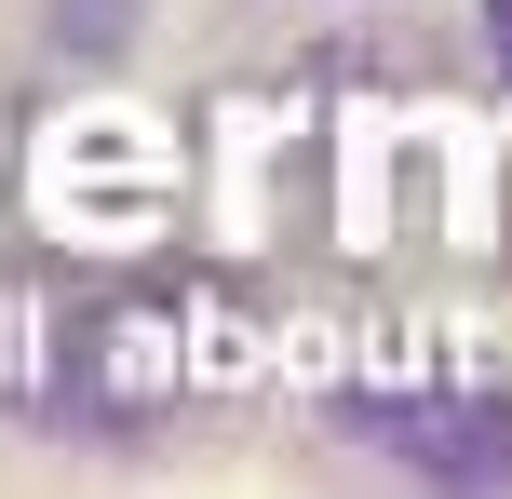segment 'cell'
I'll return each instance as SVG.
<instances>
[{
    "label": "cell",
    "mask_w": 512,
    "mask_h": 499,
    "mask_svg": "<svg viewBox=\"0 0 512 499\" xmlns=\"http://www.w3.org/2000/svg\"><path fill=\"white\" fill-rule=\"evenodd\" d=\"M486 41H499V68H512V0H486Z\"/></svg>",
    "instance_id": "obj_1"
}]
</instances>
